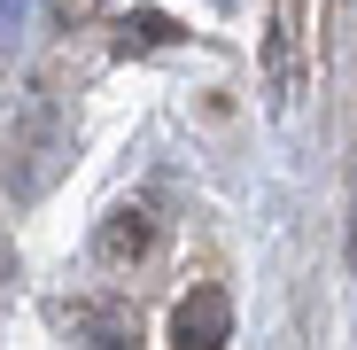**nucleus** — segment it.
<instances>
[{
	"label": "nucleus",
	"mask_w": 357,
	"mask_h": 350,
	"mask_svg": "<svg viewBox=\"0 0 357 350\" xmlns=\"http://www.w3.org/2000/svg\"><path fill=\"white\" fill-rule=\"evenodd\" d=\"M148 242H155L148 210H116V218L101 226V257H109V265H125V257H148Z\"/></svg>",
	"instance_id": "nucleus-2"
},
{
	"label": "nucleus",
	"mask_w": 357,
	"mask_h": 350,
	"mask_svg": "<svg viewBox=\"0 0 357 350\" xmlns=\"http://www.w3.org/2000/svg\"><path fill=\"white\" fill-rule=\"evenodd\" d=\"M233 335V296L218 280H195V296H178L171 312V350H225Z\"/></svg>",
	"instance_id": "nucleus-1"
},
{
	"label": "nucleus",
	"mask_w": 357,
	"mask_h": 350,
	"mask_svg": "<svg viewBox=\"0 0 357 350\" xmlns=\"http://www.w3.org/2000/svg\"><path fill=\"white\" fill-rule=\"evenodd\" d=\"M163 39H178V24H171V16H155V8H140V16L125 24V47H163Z\"/></svg>",
	"instance_id": "nucleus-3"
}]
</instances>
